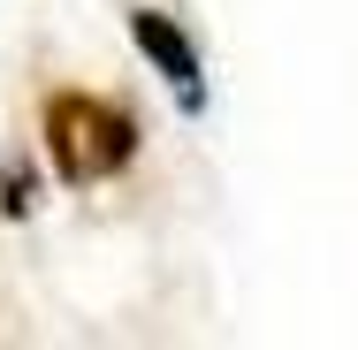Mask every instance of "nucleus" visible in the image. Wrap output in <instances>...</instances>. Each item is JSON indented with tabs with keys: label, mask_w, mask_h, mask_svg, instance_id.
<instances>
[{
	"label": "nucleus",
	"mask_w": 358,
	"mask_h": 350,
	"mask_svg": "<svg viewBox=\"0 0 358 350\" xmlns=\"http://www.w3.org/2000/svg\"><path fill=\"white\" fill-rule=\"evenodd\" d=\"M130 38H138L145 61L199 107V54H191V31H183L176 15H160V8H130Z\"/></svg>",
	"instance_id": "obj_2"
},
{
	"label": "nucleus",
	"mask_w": 358,
	"mask_h": 350,
	"mask_svg": "<svg viewBox=\"0 0 358 350\" xmlns=\"http://www.w3.org/2000/svg\"><path fill=\"white\" fill-rule=\"evenodd\" d=\"M31 206H38V198H31V168H23V160H0V213L23 221Z\"/></svg>",
	"instance_id": "obj_3"
},
{
	"label": "nucleus",
	"mask_w": 358,
	"mask_h": 350,
	"mask_svg": "<svg viewBox=\"0 0 358 350\" xmlns=\"http://www.w3.org/2000/svg\"><path fill=\"white\" fill-rule=\"evenodd\" d=\"M46 160L69 183H107L138 160V115L99 92H54L46 99Z\"/></svg>",
	"instance_id": "obj_1"
}]
</instances>
